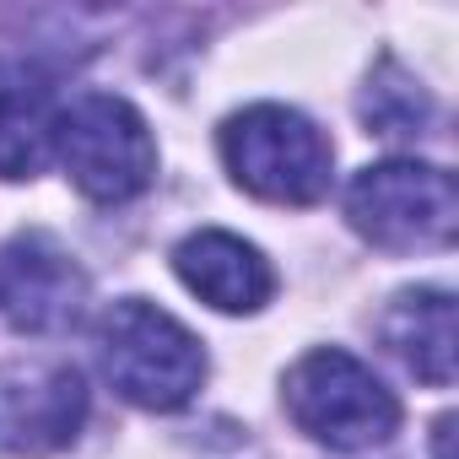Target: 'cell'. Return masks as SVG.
Wrapping results in <instances>:
<instances>
[{"instance_id": "cell-12", "label": "cell", "mask_w": 459, "mask_h": 459, "mask_svg": "<svg viewBox=\"0 0 459 459\" xmlns=\"http://www.w3.org/2000/svg\"><path fill=\"white\" fill-rule=\"evenodd\" d=\"M437 459H448V432H454V416H437Z\"/></svg>"}, {"instance_id": "cell-9", "label": "cell", "mask_w": 459, "mask_h": 459, "mask_svg": "<svg viewBox=\"0 0 459 459\" xmlns=\"http://www.w3.org/2000/svg\"><path fill=\"white\" fill-rule=\"evenodd\" d=\"M384 346L432 389L454 384V357H459V335H454V298L437 287H411L389 303L384 314Z\"/></svg>"}, {"instance_id": "cell-8", "label": "cell", "mask_w": 459, "mask_h": 459, "mask_svg": "<svg viewBox=\"0 0 459 459\" xmlns=\"http://www.w3.org/2000/svg\"><path fill=\"white\" fill-rule=\"evenodd\" d=\"M173 271L216 314H260L276 298L271 260L255 244H244L238 233H221V227H200V233H189L173 249Z\"/></svg>"}, {"instance_id": "cell-11", "label": "cell", "mask_w": 459, "mask_h": 459, "mask_svg": "<svg viewBox=\"0 0 459 459\" xmlns=\"http://www.w3.org/2000/svg\"><path fill=\"white\" fill-rule=\"evenodd\" d=\"M362 119L373 135H421L432 119V103H427L421 82H411L394 60H384L362 92Z\"/></svg>"}, {"instance_id": "cell-1", "label": "cell", "mask_w": 459, "mask_h": 459, "mask_svg": "<svg viewBox=\"0 0 459 459\" xmlns=\"http://www.w3.org/2000/svg\"><path fill=\"white\" fill-rule=\"evenodd\" d=\"M49 152L71 184L98 205H125L157 178V141L135 103L114 92H82L49 119Z\"/></svg>"}, {"instance_id": "cell-4", "label": "cell", "mask_w": 459, "mask_h": 459, "mask_svg": "<svg viewBox=\"0 0 459 459\" xmlns=\"http://www.w3.org/2000/svg\"><path fill=\"white\" fill-rule=\"evenodd\" d=\"M221 162L238 189L271 205H314L330 189L335 152L308 114L287 103H255L221 125Z\"/></svg>"}, {"instance_id": "cell-5", "label": "cell", "mask_w": 459, "mask_h": 459, "mask_svg": "<svg viewBox=\"0 0 459 459\" xmlns=\"http://www.w3.org/2000/svg\"><path fill=\"white\" fill-rule=\"evenodd\" d=\"M281 400H287V416L314 443L341 448V454L378 448L400 427L394 389L368 362H357L351 351H335V346H319L303 362H292V373L281 384Z\"/></svg>"}, {"instance_id": "cell-6", "label": "cell", "mask_w": 459, "mask_h": 459, "mask_svg": "<svg viewBox=\"0 0 459 459\" xmlns=\"http://www.w3.org/2000/svg\"><path fill=\"white\" fill-rule=\"evenodd\" d=\"M92 394L71 362L28 357L0 368V454L6 459H44L76 443L87 427Z\"/></svg>"}, {"instance_id": "cell-7", "label": "cell", "mask_w": 459, "mask_h": 459, "mask_svg": "<svg viewBox=\"0 0 459 459\" xmlns=\"http://www.w3.org/2000/svg\"><path fill=\"white\" fill-rule=\"evenodd\" d=\"M87 271L55 233H17L0 244V325L17 335H65L87 308Z\"/></svg>"}, {"instance_id": "cell-10", "label": "cell", "mask_w": 459, "mask_h": 459, "mask_svg": "<svg viewBox=\"0 0 459 459\" xmlns=\"http://www.w3.org/2000/svg\"><path fill=\"white\" fill-rule=\"evenodd\" d=\"M49 71L0 55V178H28L49 146Z\"/></svg>"}, {"instance_id": "cell-2", "label": "cell", "mask_w": 459, "mask_h": 459, "mask_svg": "<svg viewBox=\"0 0 459 459\" xmlns=\"http://www.w3.org/2000/svg\"><path fill=\"white\" fill-rule=\"evenodd\" d=\"M98 362L103 378L141 411H178L205 384L200 341L146 298H125L98 319Z\"/></svg>"}, {"instance_id": "cell-3", "label": "cell", "mask_w": 459, "mask_h": 459, "mask_svg": "<svg viewBox=\"0 0 459 459\" xmlns=\"http://www.w3.org/2000/svg\"><path fill=\"white\" fill-rule=\"evenodd\" d=\"M346 221L373 249H389V255L448 249L459 233L454 173L416 157L373 162L346 184Z\"/></svg>"}]
</instances>
